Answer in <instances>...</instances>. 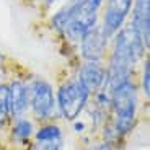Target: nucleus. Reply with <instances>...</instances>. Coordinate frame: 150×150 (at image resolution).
I'll return each instance as SVG.
<instances>
[{"label":"nucleus","instance_id":"obj_1","mask_svg":"<svg viewBox=\"0 0 150 150\" xmlns=\"http://www.w3.org/2000/svg\"><path fill=\"white\" fill-rule=\"evenodd\" d=\"M111 105H109V121L116 131L119 142L124 140L134 131L139 112V82L137 77L117 85L111 91Z\"/></svg>","mask_w":150,"mask_h":150},{"label":"nucleus","instance_id":"obj_2","mask_svg":"<svg viewBox=\"0 0 150 150\" xmlns=\"http://www.w3.org/2000/svg\"><path fill=\"white\" fill-rule=\"evenodd\" d=\"M54 90H56V105L60 119L67 121V122L79 119L85 111L86 103H88L91 95L86 91V88L77 79L75 65L70 72H67L59 80Z\"/></svg>","mask_w":150,"mask_h":150},{"label":"nucleus","instance_id":"obj_3","mask_svg":"<svg viewBox=\"0 0 150 150\" xmlns=\"http://www.w3.org/2000/svg\"><path fill=\"white\" fill-rule=\"evenodd\" d=\"M30 88V117L34 122H49L59 119V111L56 105V90L54 85L44 77L33 75L28 79Z\"/></svg>","mask_w":150,"mask_h":150},{"label":"nucleus","instance_id":"obj_4","mask_svg":"<svg viewBox=\"0 0 150 150\" xmlns=\"http://www.w3.org/2000/svg\"><path fill=\"white\" fill-rule=\"evenodd\" d=\"M109 39L98 20L90 30L80 38L75 56L79 60H106L109 49Z\"/></svg>","mask_w":150,"mask_h":150},{"label":"nucleus","instance_id":"obj_5","mask_svg":"<svg viewBox=\"0 0 150 150\" xmlns=\"http://www.w3.org/2000/svg\"><path fill=\"white\" fill-rule=\"evenodd\" d=\"M134 0H105L100 13V23L111 39L127 23Z\"/></svg>","mask_w":150,"mask_h":150},{"label":"nucleus","instance_id":"obj_6","mask_svg":"<svg viewBox=\"0 0 150 150\" xmlns=\"http://www.w3.org/2000/svg\"><path fill=\"white\" fill-rule=\"evenodd\" d=\"M75 75L80 80L86 91L93 95L95 91L101 90L106 85L108 79V69L105 60H79L75 65Z\"/></svg>","mask_w":150,"mask_h":150},{"label":"nucleus","instance_id":"obj_7","mask_svg":"<svg viewBox=\"0 0 150 150\" xmlns=\"http://www.w3.org/2000/svg\"><path fill=\"white\" fill-rule=\"evenodd\" d=\"M8 75V93H10V108L11 119L20 116H26L30 109V88H28V79L11 72V65L7 67Z\"/></svg>","mask_w":150,"mask_h":150},{"label":"nucleus","instance_id":"obj_8","mask_svg":"<svg viewBox=\"0 0 150 150\" xmlns=\"http://www.w3.org/2000/svg\"><path fill=\"white\" fill-rule=\"evenodd\" d=\"M127 23L139 36L142 44L150 47V0H134Z\"/></svg>","mask_w":150,"mask_h":150},{"label":"nucleus","instance_id":"obj_9","mask_svg":"<svg viewBox=\"0 0 150 150\" xmlns=\"http://www.w3.org/2000/svg\"><path fill=\"white\" fill-rule=\"evenodd\" d=\"M34 121L30 116H20L11 119L10 126L7 129V134L13 144H30L34 134Z\"/></svg>","mask_w":150,"mask_h":150},{"label":"nucleus","instance_id":"obj_10","mask_svg":"<svg viewBox=\"0 0 150 150\" xmlns=\"http://www.w3.org/2000/svg\"><path fill=\"white\" fill-rule=\"evenodd\" d=\"M11 122V108H10V93H8L7 80L0 79V131L7 132Z\"/></svg>","mask_w":150,"mask_h":150},{"label":"nucleus","instance_id":"obj_11","mask_svg":"<svg viewBox=\"0 0 150 150\" xmlns=\"http://www.w3.org/2000/svg\"><path fill=\"white\" fill-rule=\"evenodd\" d=\"M33 140H64V131L57 121L42 122L34 129Z\"/></svg>","mask_w":150,"mask_h":150},{"label":"nucleus","instance_id":"obj_12","mask_svg":"<svg viewBox=\"0 0 150 150\" xmlns=\"http://www.w3.org/2000/svg\"><path fill=\"white\" fill-rule=\"evenodd\" d=\"M137 82H139V90L145 100L150 96V59L145 56L139 65V72H137Z\"/></svg>","mask_w":150,"mask_h":150},{"label":"nucleus","instance_id":"obj_13","mask_svg":"<svg viewBox=\"0 0 150 150\" xmlns=\"http://www.w3.org/2000/svg\"><path fill=\"white\" fill-rule=\"evenodd\" d=\"M28 150H65L64 140H33Z\"/></svg>","mask_w":150,"mask_h":150},{"label":"nucleus","instance_id":"obj_14","mask_svg":"<svg viewBox=\"0 0 150 150\" xmlns=\"http://www.w3.org/2000/svg\"><path fill=\"white\" fill-rule=\"evenodd\" d=\"M28 7L31 8H36L38 11H44V10H49V8H52L54 5L60 4V2H64V0H23Z\"/></svg>","mask_w":150,"mask_h":150},{"label":"nucleus","instance_id":"obj_15","mask_svg":"<svg viewBox=\"0 0 150 150\" xmlns=\"http://www.w3.org/2000/svg\"><path fill=\"white\" fill-rule=\"evenodd\" d=\"M93 150H114V147H112L111 144L105 142V140H100V142L93 147Z\"/></svg>","mask_w":150,"mask_h":150},{"label":"nucleus","instance_id":"obj_16","mask_svg":"<svg viewBox=\"0 0 150 150\" xmlns=\"http://www.w3.org/2000/svg\"><path fill=\"white\" fill-rule=\"evenodd\" d=\"M0 137H2V131H0Z\"/></svg>","mask_w":150,"mask_h":150}]
</instances>
